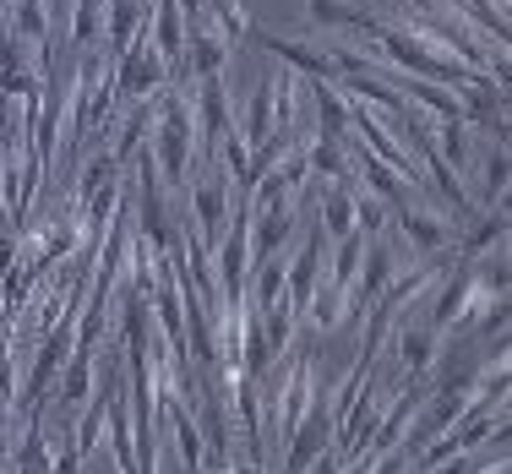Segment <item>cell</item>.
<instances>
[{
    "label": "cell",
    "instance_id": "obj_1",
    "mask_svg": "<svg viewBox=\"0 0 512 474\" xmlns=\"http://www.w3.org/2000/svg\"><path fill=\"white\" fill-rule=\"evenodd\" d=\"M158 115H153V164H158V180H169V186L186 191L191 186V99L186 93H175L164 82L158 88Z\"/></svg>",
    "mask_w": 512,
    "mask_h": 474
},
{
    "label": "cell",
    "instance_id": "obj_2",
    "mask_svg": "<svg viewBox=\"0 0 512 474\" xmlns=\"http://www.w3.org/2000/svg\"><path fill=\"white\" fill-rule=\"evenodd\" d=\"M109 104H115V88H109V71L99 55H82L77 66V82L66 88V148H77L82 137H88L93 126L109 115Z\"/></svg>",
    "mask_w": 512,
    "mask_h": 474
},
{
    "label": "cell",
    "instance_id": "obj_3",
    "mask_svg": "<svg viewBox=\"0 0 512 474\" xmlns=\"http://www.w3.org/2000/svg\"><path fill=\"white\" fill-rule=\"evenodd\" d=\"M164 82H169V66L158 60L148 28H142L137 39L126 44V50L109 60V88L131 93V99H158V88H164Z\"/></svg>",
    "mask_w": 512,
    "mask_h": 474
},
{
    "label": "cell",
    "instance_id": "obj_4",
    "mask_svg": "<svg viewBox=\"0 0 512 474\" xmlns=\"http://www.w3.org/2000/svg\"><path fill=\"white\" fill-rule=\"evenodd\" d=\"M191 131H197V158L202 169L218 164V137L229 131V99H224V77H202L197 99H191Z\"/></svg>",
    "mask_w": 512,
    "mask_h": 474
},
{
    "label": "cell",
    "instance_id": "obj_5",
    "mask_svg": "<svg viewBox=\"0 0 512 474\" xmlns=\"http://www.w3.org/2000/svg\"><path fill=\"white\" fill-rule=\"evenodd\" d=\"M186 191H191V208H197V240H202L207 257H213L218 235H224V224H229V175H224V164H213L197 186H186Z\"/></svg>",
    "mask_w": 512,
    "mask_h": 474
},
{
    "label": "cell",
    "instance_id": "obj_6",
    "mask_svg": "<svg viewBox=\"0 0 512 474\" xmlns=\"http://www.w3.org/2000/svg\"><path fill=\"white\" fill-rule=\"evenodd\" d=\"M387 284H393V246H387V240H371V251H365L355 284H349V295H344V316H338V322L365 316V311H371V300L382 295Z\"/></svg>",
    "mask_w": 512,
    "mask_h": 474
},
{
    "label": "cell",
    "instance_id": "obj_7",
    "mask_svg": "<svg viewBox=\"0 0 512 474\" xmlns=\"http://www.w3.org/2000/svg\"><path fill=\"white\" fill-rule=\"evenodd\" d=\"M322 251H327V235H322V224H311L306 229V246H300L295 262L284 267V306L295 316H306V306H311L316 273H322Z\"/></svg>",
    "mask_w": 512,
    "mask_h": 474
},
{
    "label": "cell",
    "instance_id": "obj_8",
    "mask_svg": "<svg viewBox=\"0 0 512 474\" xmlns=\"http://www.w3.org/2000/svg\"><path fill=\"white\" fill-rule=\"evenodd\" d=\"M251 39L262 44L273 60H284V71H295V77H306V82H333V60H327V50H316V44L289 39V33H251Z\"/></svg>",
    "mask_w": 512,
    "mask_h": 474
},
{
    "label": "cell",
    "instance_id": "obj_9",
    "mask_svg": "<svg viewBox=\"0 0 512 474\" xmlns=\"http://www.w3.org/2000/svg\"><path fill=\"white\" fill-rule=\"evenodd\" d=\"M158 420L175 431V447H180V464H186V474H202V431H197V415H191L175 393H158Z\"/></svg>",
    "mask_w": 512,
    "mask_h": 474
},
{
    "label": "cell",
    "instance_id": "obj_10",
    "mask_svg": "<svg viewBox=\"0 0 512 474\" xmlns=\"http://www.w3.org/2000/svg\"><path fill=\"white\" fill-rule=\"evenodd\" d=\"M224 60H229V44L218 39V28L207 17L186 22V71H197L202 77H224Z\"/></svg>",
    "mask_w": 512,
    "mask_h": 474
},
{
    "label": "cell",
    "instance_id": "obj_11",
    "mask_svg": "<svg viewBox=\"0 0 512 474\" xmlns=\"http://www.w3.org/2000/svg\"><path fill=\"white\" fill-rule=\"evenodd\" d=\"M398 229H404V240L414 246V257H436V251L453 246V224H442V218L425 213V208L398 213Z\"/></svg>",
    "mask_w": 512,
    "mask_h": 474
},
{
    "label": "cell",
    "instance_id": "obj_12",
    "mask_svg": "<svg viewBox=\"0 0 512 474\" xmlns=\"http://www.w3.org/2000/svg\"><path fill=\"white\" fill-rule=\"evenodd\" d=\"M502 235H507V197H502V202H491V213H485L480 224H474L469 235L458 240V246H453V257H463V262H480L491 246H502Z\"/></svg>",
    "mask_w": 512,
    "mask_h": 474
},
{
    "label": "cell",
    "instance_id": "obj_13",
    "mask_svg": "<svg viewBox=\"0 0 512 474\" xmlns=\"http://www.w3.org/2000/svg\"><path fill=\"white\" fill-rule=\"evenodd\" d=\"M393 333H398V360H404V371L409 376H425L431 371V360H436V333L425 322H393Z\"/></svg>",
    "mask_w": 512,
    "mask_h": 474
},
{
    "label": "cell",
    "instance_id": "obj_14",
    "mask_svg": "<svg viewBox=\"0 0 512 474\" xmlns=\"http://www.w3.org/2000/svg\"><path fill=\"white\" fill-rule=\"evenodd\" d=\"M311 99H316V137L327 142H349V109H344V93L333 82H311Z\"/></svg>",
    "mask_w": 512,
    "mask_h": 474
},
{
    "label": "cell",
    "instance_id": "obj_15",
    "mask_svg": "<svg viewBox=\"0 0 512 474\" xmlns=\"http://www.w3.org/2000/svg\"><path fill=\"white\" fill-rule=\"evenodd\" d=\"M104 28H109V55H120L142 28H148V0H109Z\"/></svg>",
    "mask_w": 512,
    "mask_h": 474
},
{
    "label": "cell",
    "instance_id": "obj_16",
    "mask_svg": "<svg viewBox=\"0 0 512 474\" xmlns=\"http://www.w3.org/2000/svg\"><path fill=\"white\" fill-rule=\"evenodd\" d=\"M240 142H246V153L251 148H262L267 137H278L273 131V82H262V88L251 93V104H246V120H240Z\"/></svg>",
    "mask_w": 512,
    "mask_h": 474
},
{
    "label": "cell",
    "instance_id": "obj_17",
    "mask_svg": "<svg viewBox=\"0 0 512 474\" xmlns=\"http://www.w3.org/2000/svg\"><path fill=\"white\" fill-rule=\"evenodd\" d=\"M93 360H99V355H82V349H71V355H66L60 382L50 387V393H60V404H88V393H93Z\"/></svg>",
    "mask_w": 512,
    "mask_h": 474
},
{
    "label": "cell",
    "instance_id": "obj_18",
    "mask_svg": "<svg viewBox=\"0 0 512 474\" xmlns=\"http://www.w3.org/2000/svg\"><path fill=\"white\" fill-rule=\"evenodd\" d=\"M153 115H158V104L153 99H137V109H131L126 120H120V137H115V148H109V158H115L120 169L137 158V148H142V131L153 126Z\"/></svg>",
    "mask_w": 512,
    "mask_h": 474
},
{
    "label": "cell",
    "instance_id": "obj_19",
    "mask_svg": "<svg viewBox=\"0 0 512 474\" xmlns=\"http://www.w3.org/2000/svg\"><path fill=\"white\" fill-rule=\"evenodd\" d=\"M316 224H322L327 240H344L349 229H355V186H333V191H327Z\"/></svg>",
    "mask_w": 512,
    "mask_h": 474
},
{
    "label": "cell",
    "instance_id": "obj_20",
    "mask_svg": "<svg viewBox=\"0 0 512 474\" xmlns=\"http://www.w3.org/2000/svg\"><path fill=\"white\" fill-rule=\"evenodd\" d=\"M306 164H311V175H327V180H338V186H355V169H349V148H344V142L316 137L306 148Z\"/></svg>",
    "mask_w": 512,
    "mask_h": 474
},
{
    "label": "cell",
    "instance_id": "obj_21",
    "mask_svg": "<svg viewBox=\"0 0 512 474\" xmlns=\"http://www.w3.org/2000/svg\"><path fill=\"white\" fill-rule=\"evenodd\" d=\"M120 175V164H115V158H109V153H93L88 158V164H82V180H77V197H71V218H82V208H88V202L93 197H99V191L109 186V180H115Z\"/></svg>",
    "mask_w": 512,
    "mask_h": 474
},
{
    "label": "cell",
    "instance_id": "obj_22",
    "mask_svg": "<svg viewBox=\"0 0 512 474\" xmlns=\"http://www.w3.org/2000/svg\"><path fill=\"white\" fill-rule=\"evenodd\" d=\"M306 17L322 22V28H355L360 33V22L371 17V11L355 6V0H306Z\"/></svg>",
    "mask_w": 512,
    "mask_h": 474
},
{
    "label": "cell",
    "instance_id": "obj_23",
    "mask_svg": "<svg viewBox=\"0 0 512 474\" xmlns=\"http://www.w3.org/2000/svg\"><path fill=\"white\" fill-rule=\"evenodd\" d=\"M104 0H77V17H71V39L82 44V50H88L93 39H99V28H104Z\"/></svg>",
    "mask_w": 512,
    "mask_h": 474
},
{
    "label": "cell",
    "instance_id": "obj_24",
    "mask_svg": "<svg viewBox=\"0 0 512 474\" xmlns=\"http://www.w3.org/2000/svg\"><path fill=\"white\" fill-rule=\"evenodd\" d=\"M485 197L491 202L507 197V142H491V158H485Z\"/></svg>",
    "mask_w": 512,
    "mask_h": 474
},
{
    "label": "cell",
    "instance_id": "obj_25",
    "mask_svg": "<svg viewBox=\"0 0 512 474\" xmlns=\"http://www.w3.org/2000/svg\"><path fill=\"white\" fill-rule=\"evenodd\" d=\"M50 474H82V453H77V442H71V431L50 442Z\"/></svg>",
    "mask_w": 512,
    "mask_h": 474
},
{
    "label": "cell",
    "instance_id": "obj_26",
    "mask_svg": "<svg viewBox=\"0 0 512 474\" xmlns=\"http://www.w3.org/2000/svg\"><path fill=\"white\" fill-rule=\"evenodd\" d=\"M17 240H22V235H17V229H11V224L0 229V278H6L11 267H17Z\"/></svg>",
    "mask_w": 512,
    "mask_h": 474
},
{
    "label": "cell",
    "instance_id": "obj_27",
    "mask_svg": "<svg viewBox=\"0 0 512 474\" xmlns=\"http://www.w3.org/2000/svg\"><path fill=\"white\" fill-rule=\"evenodd\" d=\"M202 474H229V453H202Z\"/></svg>",
    "mask_w": 512,
    "mask_h": 474
},
{
    "label": "cell",
    "instance_id": "obj_28",
    "mask_svg": "<svg viewBox=\"0 0 512 474\" xmlns=\"http://www.w3.org/2000/svg\"><path fill=\"white\" fill-rule=\"evenodd\" d=\"M229 474H267V469H262V464H246V458L235 464V453H229Z\"/></svg>",
    "mask_w": 512,
    "mask_h": 474
},
{
    "label": "cell",
    "instance_id": "obj_29",
    "mask_svg": "<svg viewBox=\"0 0 512 474\" xmlns=\"http://www.w3.org/2000/svg\"><path fill=\"white\" fill-rule=\"evenodd\" d=\"M480 474H507V458H496V464H485Z\"/></svg>",
    "mask_w": 512,
    "mask_h": 474
},
{
    "label": "cell",
    "instance_id": "obj_30",
    "mask_svg": "<svg viewBox=\"0 0 512 474\" xmlns=\"http://www.w3.org/2000/svg\"><path fill=\"white\" fill-rule=\"evenodd\" d=\"M0 169H6V153H0Z\"/></svg>",
    "mask_w": 512,
    "mask_h": 474
}]
</instances>
